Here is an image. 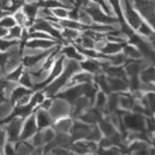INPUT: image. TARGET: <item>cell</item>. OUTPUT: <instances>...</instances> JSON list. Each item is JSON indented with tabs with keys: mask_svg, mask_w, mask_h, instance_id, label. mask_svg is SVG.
I'll return each mask as SVG.
<instances>
[{
	"mask_svg": "<svg viewBox=\"0 0 155 155\" xmlns=\"http://www.w3.org/2000/svg\"><path fill=\"white\" fill-rule=\"evenodd\" d=\"M79 69V64L75 61H68L64 72L63 73L62 75L58 78V79L56 80L51 85H49V87L45 89L47 96L49 97V96H53V94H55L57 91L62 87L63 85H65V83L68 81V78L74 74V72L78 71Z\"/></svg>",
	"mask_w": 155,
	"mask_h": 155,
	"instance_id": "obj_1",
	"label": "cell"
},
{
	"mask_svg": "<svg viewBox=\"0 0 155 155\" xmlns=\"http://www.w3.org/2000/svg\"><path fill=\"white\" fill-rule=\"evenodd\" d=\"M134 2L136 9L150 23V25H153V20H154L153 2L150 0H134Z\"/></svg>",
	"mask_w": 155,
	"mask_h": 155,
	"instance_id": "obj_2",
	"label": "cell"
},
{
	"mask_svg": "<svg viewBox=\"0 0 155 155\" xmlns=\"http://www.w3.org/2000/svg\"><path fill=\"white\" fill-rule=\"evenodd\" d=\"M6 123H9L6 128V133L9 136V141L15 142L18 139L19 133L22 126L23 118L14 117Z\"/></svg>",
	"mask_w": 155,
	"mask_h": 155,
	"instance_id": "obj_3",
	"label": "cell"
},
{
	"mask_svg": "<svg viewBox=\"0 0 155 155\" xmlns=\"http://www.w3.org/2000/svg\"><path fill=\"white\" fill-rule=\"evenodd\" d=\"M85 11L87 12L89 15L93 17V19L95 21H97V22L104 23V24H113V23H116L117 21V20L114 18L113 17H109L107 15H105L95 5L86 6L85 7Z\"/></svg>",
	"mask_w": 155,
	"mask_h": 155,
	"instance_id": "obj_4",
	"label": "cell"
},
{
	"mask_svg": "<svg viewBox=\"0 0 155 155\" xmlns=\"http://www.w3.org/2000/svg\"><path fill=\"white\" fill-rule=\"evenodd\" d=\"M125 13H126V17L128 19V21H129V23L133 28L138 29L139 27L141 25V23H142L140 17L134 11V10L131 6L130 2H129V0H125Z\"/></svg>",
	"mask_w": 155,
	"mask_h": 155,
	"instance_id": "obj_5",
	"label": "cell"
},
{
	"mask_svg": "<svg viewBox=\"0 0 155 155\" xmlns=\"http://www.w3.org/2000/svg\"><path fill=\"white\" fill-rule=\"evenodd\" d=\"M68 110L69 109L66 102L61 100H56L50 110V115L53 117L57 118L66 115Z\"/></svg>",
	"mask_w": 155,
	"mask_h": 155,
	"instance_id": "obj_6",
	"label": "cell"
},
{
	"mask_svg": "<svg viewBox=\"0 0 155 155\" xmlns=\"http://www.w3.org/2000/svg\"><path fill=\"white\" fill-rule=\"evenodd\" d=\"M91 129L82 123L75 122L72 128V140H75L81 138H87L90 133Z\"/></svg>",
	"mask_w": 155,
	"mask_h": 155,
	"instance_id": "obj_7",
	"label": "cell"
},
{
	"mask_svg": "<svg viewBox=\"0 0 155 155\" xmlns=\"http://www.w3.org/2000/svg\"><path fill=\"white\" fill-rule=\"evenodd\" d=\"M32 29L39 31H45L46 32H49L52 36L55 37L56 38L62 40V35H61V33L59 32L55 28H53L51 25H49V23L45 21H41V20H39V21H37L35 23V25L32 28Z\"/></svg>",
	"mask_w": 155,
	"mask_h": 155,
	"instance_id": "obj_8",
	"label": "cell"
},
{
	"mask_svg": "<svg viewBox=\"0 0 155 155\" xmlns=\"http://www.w3.org/2000/svg\"><path fill=\"white\" fill-rule=\"evenodd\" d=\"M64 57H61V58L59 59L58 61H57L56 63L55 67L53 69L52 71L51 74L49 75V78H47L45 81L42 82V83H40L38 84V85H36L35 87V89H42L45 86V85H47V84H49L50 81H52L53 79H54L57 75H59V74L61 73V71H62V68H63V62H64Z\"/></svg>",
	"mask_w": 155,
	"mask_h": 155,
	"instance_id": "obj_9",
	"label": "cell"
},
{
	"mask_svg": "<svg viewBox=\"0 0 155 155\" xmlns=\"http://www.w3.org/2000/svg\"><path fill=\"white\" fill-rule=\"evenodd\" d=\"M124 122L127 127L134 130H142V129H143V119L140 115L125 116Z\"/></svg>",
	"mask_w": 155,
	"mask_h": 155,
	"instance_id": "obj_10",
	"label": "cell"
},
{
	"mask_svg": "<svg viewBox=\"0 0 155 155\" xmlns=\"http://www.w3.org/2000/svg\"><path fill=\"white\" fill-rule=\"evenodd\" d=\"M81 94H83V88H82V85H80V86L78 85V86L65 91L64 93L59 95L58 97L64 99V100H68V102L74 103L78 98L81 97Z\"/></svg>",
	"mask_w": 155,
	"mask_h": 155,
	"instance_id": "obj_11",
	"label": "cell"
},
{
	"mask_svg": "<svg viewBox=\"0 0 155 155\" xmlns=\"http://www.w3.org/2000/svg\"><path fill=\"white\" fill-rule=\"evenodd\" d=\"M35 115H31L29 119L26 121L24 130L21 136V140H25L29 138L30 136H32L36 132V124H35Z\"/></svg>",
	"mask_w": 155,
	"mask_h": 155,
	"instance_id": "obj_12",
	"label": "cell"
},
{
	"mask_svg": "<svg viewBox=\"0 0 155 155\" xmlns=\"http://www.w3.org/2000/svg\"><path fill=\"white\" fill-rule=\"evenodd\" d=\"M53 50H54V48H53V49L49 50V51L38 53V54H36V55L34 56H30V57H25V59H24V64L26 67L33 66V65H35L38 62H39L40 61H42V59L45 58V57H47L48 54H49V53L53 52Z\"/></svg>",
	"mask_w": 155,
	"mask_h": 155,
	"instance_id": "obj_13",
	"label": "cell"
},
{
	"mask_svg": "<svg viewBox=\"0 0 155 155\" xmlns=\"http://www.w3.org/2000/svg\"><path fill=\"white\" fill-rule=\"evenodd\" d=\"M56 42L50 40H42V38L39 39H35L33 41L28 42L26 44L27 48L28 49H38V48H42V49H46V48L52 47Z\"/></svg>",
	"mask_w": 155,
	"mask_h": 155,
	"instance_id": "obj_14",
	"label": "cell"
},
{
	"mask_svg": "<svg viewBox=\"0 0 155 155\" xmlns=\"http://www.w3.org/2000/svg\"><path fill=\"white\" fill-rule=\"evenodd\" d=\"M108 83L110 85L111 90L123 91L127 89V84L125 83V81L119 78H109Z\"/></svg>",
	"mask_w": 155,
	"mask_h": 155,
	"instance_id": "obj_15",
	"label": "cell"
},
{
	"mask_svg": "<svg viewBox=\"0 0 155 155\" xmlns=\"http://www.w3.org/2000/svg\"><path fill=\"white\" fill-rule=\"evenodd\" d=\"M37 122H38V129H43L51 124V117H49L47 112L40 110L37 114Z\"/></svg>",
	"mask_w": 155,
	"mask_h": 155,
	"instance_id": "obj_16",
	"label": "cell"
},
{
	"mask_svg": "<svg viewBox=\"0 0 155 155\" xmlns=\"http://www.w3.org/2000/svg\"><path fill=\"white\" fill-rule=\"evenodd\" d=\"M28 94H31V91L25 89V88L18 87L17 89H13L12 91L11 97H10V104H12V106H13L24 96Z\"/></svg>",
	"mask_w": 155,
	"mask_h": 155,
	"instance_id": "obj_17",
	"label": "cell"
},
{
	"mask_svg": "<svg viewBox=\"0 0 155 155\" xmlns=\"http://www.w3.org/2000/svg\"><path fill=\"white\" fill-rule=\"evenodd\" d=\"M104 68H105V71L107 72L108 74H110L113 77L119 78H121L124 81H127L126 74H125V71L123 70L122 68H119V67H107L104 65Z\"/></svg>",
	"mask_w": 155,
	"mask_h": 155,
	"instance_id": "obj_18",
	"label": "cell"
},
{
	"mask_svg": "<svg viewBox=\"0 0 155 155\" xmlns=\"http://www.w3.org/2000/svg\"><path fill=\"white\" fill-rule=\"evenodd\" d=\"M125 46V44L121 42V43H108L107 45L105 46H103L101 48V51L104 53V54H113V53H116L117 52L120 51L121 48Z\"/></svg>",
	"mask_w": 155,
	"mask_h": 155,
	"instance_id": "obj_19",
	"label": "cell"
},
{
	"mask_svg": "<svg viewBox=\"0 0 155 155\" xmlns=\"http://www.w3.org/2000/svg\"><path fill=\"white\" fill-rule=\"evenodd\" d=\"M100 112L97 110H92L88 111L87 113H85L84 115H81L80 117L84 122L86 123H95L96 121H98L100 119Z\"/></svg>",
	"mask_w": 155,
	"mask_h": 155,
	"instance_id": "obj_20",
	"label": "cell"
},
{
	"mask_svg": "<svg viewBox=\"0 0 155 155\" xmlns=\"http://www.w3.org/2000/svg\"><path fill=\"white\" fill-rule=\"evenodd\" d=\"M92 79V76L89 73H81L79 74L74 76L69 82V85H74L76 83H81V82H89Z\"/></svg>",
	"mask_w": 155,
	"mask_h": 155,
	"instance_id": "obj_21",
	"label": "cell"
},
{
	"mask_svg": "<svg viewBox=\"0 0 155 155\" xmlns=\"http://www.w3.org/2000/svg\"><path fill=\"white\" fill-rule=\"evenodd\" d=\"M74 102H75V109L74 111V115H78L81 110L88 106L89 100L88 97H80L78 98Z\"/></svg>",
	"mask_w": 155,
	"mask_h": 155,
	"instance_id": "obj_22",
	"label": "cell"
},
{
	"mask_svg": "<svg viewBox=\"0 0 155 155\" xmlns=\"http://www.w3.org/2000/svg\"><path fill=\"white\" fill-rule=\"evenodd\" d=\"M61 53L67 55L68 57H70V58L76 60V61H82L83 60V57L80 55L79 53H78L75 49H74V48L72 47V46H68V47L64 48V49L61 51Z\"/></svg>",
	"mask_w": 155,
	"mask_h": 155,
	"instance_id": "obj_23",
	"label": "cell"
},
{
	"mask_svg": "<svg viewBox=\"0 0 155 155\" xmlns=\"http://www.w3.org/2000/svg\"><path fill=\"white\" fill-rule=\"evenodd\" d=\"M71 127V121L69 119H64L61 120L60 122L57 123L55 129L58 133H64L70 129Z\"/></svg>",
	"mask_w": 155,
	"mask_h": 155,
	"instance_id": "obj_24",
	"label": "cell"
},
{
	"mask_svg": "<svg viewBox=\"0 0 155 155\" xmlns=\"http://www.w3.org/2000/svg\"><path fill=\"white\" fill-rule=\"evenodd\" d=\"M80 65L83 69L86 70L87 71L93 72V73H96L100 69V66L98 64L93 61H84V62H81Z\"/></svg>",
	"mask_w": 155,
	"mask_h": 155,
	"instance_id": "obj_25",
	"label": "cell"
},
{
	"mask_svg": "<svg viewBox=\"0 0 155 155\" xmlns=\"http://www.w3.org/2000/svg\"><path fill=\"white\" fill-rule=\"evenodd\" d=\"M15 19L13 17H8L7 15L2 17L0 19V27L4 28H11L16 25Z\"/></svg>",
	"mask_w": 155,
	"mask_h": 155,
	"instance_id": "obj_26",
	"label": "cell"
},
{
	"mask_svg": "<svg viewBox=\"0 0 155 155\" xmlns=\"http://www.w3.org/2000/svg\"><path fill=\"white\" fill-rule=\"evenodd\" d=\"M16 148H17V153H23V154L31 153L33 150L32 147L26 142H22L17 143V146H16Z\"/></svg>",
	"mask_w": 155,
	"mask_h": 155,
	"instance_id": "obj_27",
	"label": "cell"
},
{
	"mask_svg": "<svg viewBox=\"0 0 155 155\" xmlns=\"http://www.w3.org/2000/svg\"><path fill=\"white\" fill-rule=\"evenodd\" d=\"M21 32H22V31H21V28L15 25V26L13 27V28H11L10 29L7 35H6L4 38L7 40H13L17 38H20L21 36Z\"/></svg>",
	"mask_w": 155,
	"mask_h": 155,
	"instance_id": "obj_28",
	"label": "cell"
},
{
	"mask_svg": "<svg viewBox=\"0 0 155 155\" xmlns=\"http://www.w3.org/2000/svg\"><path fill=\"white\" fill-rule=\"evenodd\" d=\"M100 126L101 130L104 132V133L106 136H110L112 134L114 133V130L113 126L111 125L110 122H108L107 121H100Z\"/></svg>",
	"mask_w": 155,
	"mask_h": 155,
	"instance_id": "obj_29",
	"label": "cell"
},
{
	"mask_svg": "<svg viewBox=\"0 0 155 155\" xmlns=\"http://www.w3.org/2000/svg\"><path fill=\"white\" fill-rule=\"evenodd\" d=\"M141 78H142L143 81H144L146 83H148L149 81H153V78H154V70H153V67L143 71V73L141 74Z\"/></svg>",
	"mask_w": 155,
	"mask_h": 155,
	"instance_id": "obj_30",
	"label": "cell"
},
{
	"mask_svg": "<svg viewBox=\"0 0 155 155\" xmlns=\"http://www.w3.org/2000/svg\"><path fill=\"white\" fill-rule=\"evenodd\" d=\"M16 44H17L16 40H7L0 38V51H6Z\"/></svg>",
	"mask_w": 155,
	"mask_h": 155,
	"instance_id": "obj_31",
	"label": "cell"
},
{
	"mask_svg": "<svg viewBox=\"0 0 155 155\" xmlns=\"http://www.w3.org/2000/svg\"><path fill=\"white\" fill-rule=\"evenodd\" d=\"M140 65L138 62H133V61H130L129 64L126 68L127 73L130 76L136 75L137 73L140 71Z\"/></svg>",
	"mask_w": 155,
	"mask_h": 155,
	"instance_id": "obj_32",
	"label": "cell"
},
{
	"mask_svg": "<svg viewBox=\"0 0 155 155\" xmlns=\"http://www.w3.org/2000/svg\"><path fill=\"white\" fill-rule=\"evenodd\" d=\"M37 6H38L37 5L28 4V5H25V7H24V12L31 20H32L35 17L36 12H37Z\"/></svg>",
	"mask_w": 155,
	"mask_h": 155,
	"instance_id": "obj_33",
	"label": "cell"
},
{
	"mask_svg": "<svg viewBox=\"0 0 155 155\" xmlns=\"http://www.w3.org/2000/svg\"><path fill=\"white\" fill-rule=\"evenodd\" d=\"M23 74V66L21 65L19 68H17L15 71L12 73H10L6 75V78L9 81H18L21 78V74Z\"/></svg>",
	"mask_w": 155,
	"mask_h": 155,
	"instance_id": "obj_34",
	"label": "cell"
},
{
	"mask_svg": "<svg viewBox=\"0 0 155 155\" xmlns=\"http://www.w3.org/2000/svg\"><path fill=\"white\" fill-rule=\"evenodd\" d=\"M110 3H111L112 6L114 7V10H115V13H117V17L119 18L120 21H121V25L125 24V21H124V18H123L122 13H121V6H120L119 1L118 0H110Z\"/></svg>",
	"mask_w": 155,
	"mask_h": 155,
	"instance_id": "obj_35",
	"label": "cell"
},
{
	"mask_svg": "<svg viewBox=\"0 0 155 155\" xmlns=\"http://www.w3.org/2000/svg\"><path fill=\"white\" fill-rule=\"evenodd\" d=\"M97 82L100 85V87L102 88L103 90L104 91V93H110V92L111 91L110 85L107 81V80L105 79V78H104V75H99L97 77Z\"/></svg>",
	"mask_w": 155,
	"mask_h": 155,
	"instance_id": "obj_36",
	"label": "cell"
},
{
	"mask_svg": "<svg viewBox=\"0 0 155 155\" xmlns=\"http://www.w3.org/2000/svg\"><path fill=\"white\" fill-rule=\"evenodd\" d=\"M125 52L127 55H129L132 58H139V57H141L140 52L136 50V48L133 47V46H129V45L125 46Z\"/></svg>",
	"mask_w": 155,
	"mask_h": 155,
	"instance_id": "obj_37",
	"label": "cell"
},
{
	"mask_svg": "<svg viewBox=\"0 0 155 155\" xmlns=\"http://www.w3.org/2000/svg\"><path fill=\"white\" fill-rule=\"evenodd\" d=\"M20 82H21V84H22V85H25L26 87H33L30 76H29L28 74L26 73V72H25V73H23V74H21V78H20Z\"/></svg>",
	"mask_w": 155,
	"mask_h": 155,
	"instance_id": "obj_38",
	"label": "cell"
},
{
	"mask_svg": "<svg viewBox=\"0 0 155 155\" xmlns=\"http://www.w3.org/2000/svg\"><path fill=\"white\" fill-rule=\"evenodd\" d=\"M118 103V96L117 94H111L109 99V102H108V108L109 110H114L116 109Z\"/></svg>",
	"mask_w": 155,
	"mask_h": 155,
	"instance_id": "obj_39",
	"label": "cell"
},
{
	"mask_svg": "<svg viewBox=\"0 0 155 155\" xmlns=\"http://www.w3.org/2000/svg\"><path fill=\"white\" fill-rule=\"evenodd\" d=\"M110 61L114 65H120L122 63L126 61V57L123 54H117V55L111 56L110 57Z\"/></svg>",
	"mask_w": 155,
	"mask_h": 155,
	"instance_id": "obj_40",
	"label": "cell"
},
{
	"mask_svg": "<svg viewBox=\"0 0 155 155\" xmlns=\"http://www.w3.org/2000/svg\"><path fill=\"white\" fill-rule=\"evenodd\" d=\"M120 104H121V107L125 109H129L133 107V101L132 98L129 97H122L120 98Z\"/></svg>",
	"mask_w": 155,
	"mask_h": 155,
	"instance_id": "obj_41",
	"label": "cell"
},
{
	"mask_svg": "<svg viewBox=\"0 0 155 155\" xmlns=\"http://www.w3.org/2000/svg\"><path fill=\"white\" fill-rule=\"evenodd\" d=\"M9 56H10L9 51L5 52V53L3 51H0V68L2 69V72H3L4 67H5L6 62H7Z\"/></svg>",
	"mask_w": 155,
	"mask_h": 155,
	"instance_id": "obj_42",
	"label": "cell"
},
{
	"mask_svg": "<svg viewBox=\"0 0 155 155\" xmlns=\"http://www.w3.org/2000/svg\"><path fill=\"white\" fill-rule=\"evenodd\" d=\"M63 36H64L65 38H68V39H74L78 36V32L74 29L71 28H67L64 30V33H63Z\"/></svg>",
	"mask_w": 155,
	"mask_h": 155,
	"instance_id": "obj_43",
	"label": "cell"
},
{
	"mask_svg": "<svg viewBox=\"0 0 155 155\" xmlns=\"http://www.w3.org/2000/svg\"><path fill=\"white\" fill-rule=\"evenodd\" d=\"M139 29H140V33H142L143 35H153V31H151V29L147 25H146L145 23L142 22L140 26L139 27Z\"/></svg>",
	"mask_w": 155,
	"mask_h": 155,
	"instance_id": "obj_44",
	"label": "cell"
},
{
	"mask_svg": "<svg viewBox=\"0 0 155 155\" xmlns=\"http://www.w3.org/2000/svg\"><path fill=\"white\" fill-rule=\"evenodd\" d=\"M6 136V130L0 127V153L3 152V148H4V146H5Z\"/></svg>",
	"mask_w": 155,
	"mask_h": 155,
	"instance_id": "obj_45",
	"label": "cell"
},
{
	"mask_svg": "<svg viewBox=\"0 0 155 155\" xmlns=\"http://www.w3.org/2000/svg\"><path fill=\"white\" fill-rule=\"evenodd\" d=\"M54 138V133L52 129H47L43 133V140L44 143H49Z\"/></svg>",
	"mask_w": 155,
	"mask_h": 155,
	"instance_id": "obj_46",
	"label": "cell"
},
{
	"mask_svg": "<svg viewBox=\"0 0 155 155\" xmlns=\"http://www.w3.org/2000/svg\"><path fill=\"white\" fill-rule=\"evenodd\" d=\"M53 12L56 16L59 17H66L68 16V12L61 7H56Z\"/></svg>",
	"mask_w": 155,
	"mask_h": 155,
	"instance_id": "obj_47",
	"label": "cell"
},
{
	"mask_svg": "<svg viewBox=\"0 0 155 155\" xmlns=\"http://www.w3.org/2000/svg\"><path fill=\"white\" fill-rule=\"evenodd\" d=\"M15 21L16 22L19 23L21 25H25L26 23V18H25V15L23 14L21 12H17L15 14Z\"/></svg>",
	"mask_w": 155,
	"mask_h": 155,
	"instance_id": "obj_48",
	"label": "cell"
},
{
	"mask_svg": "<svg viewBox=\"0 0 155 155\" xmlns=\"http://www.w3.org/2000/svg\"><path fill=\"white\" fill-rule=\"evenodd\" d=\"M106 102V97L103 93H99L97 95V107H102Z\"/></svg>",
	"mask_w": 155,
	"mask_h": 155,
	"instance_id": "obj_49",
	"label": "cell"
},
{
	"mask_svg": "<svg viewBox=\"0 0 155 155\" xmlns=\"http://www.w3.org/2000/svg\"><path fill=\"white\" fill-rule=\"evenodd\" d=\"M146 149V144L142 142H136L130 147V150H140Z\"/></svg>",
	"mask_w": 155,
	"mask_h": 155,
	"instance_id": "obj_50",
	"label": "cell"
},
{
	"mask_svg": "<svg viewBox=\"0 0 155 155\" xmlns=\"http://www.w3.org/2000/svg\"><path fill=\"white\" fill-rule=\"evenodd\" d=\"M132 79H131V88L133 90H136L140 87V81H139L137 75H133L131 76Z\"/></svg>",
	"mask_w": 155,
	"mask_h": 155,
	"instance_id": "obj_51",
	"label": "cell"
},
{
	"mask_svg": "<svg viewBox=\"0 0 155 155\" xmlns=\"http://www.w3.org/2000/svg\"><path fill=\"white\" fill-rule=\"evenodd\" d=\"M44 143L43 133H37L34 137V144L35 146H41Z\"/></svg>",
	"mask_w": 155,
	"mask_h": 155,
	"instance_id": "obj_52",
	"label": "cell"
},
{
	"mask_svg": "<svg viewBox=\"0 0 155 155\" xmlns=\"http://www.w3.org/2000/svg\"><path fill=\"white\" fill-rule=\"evenodd\" d=\"M28 38H48V39H50V36L46 35L45 34H42V33L40 32H35L31 33L30 35H28Z\"/></svg>",
	"mask_w": 155,
	"mask_h": 155,
	"instance_id": "obj_53",
	"label": "cell"
},
{
	"mask_svg": "<svg viewBox=\"0 0 155 155\" xmlns=\"http://www.w3.org/2000/svg\"><path fill=\"white\" fill-rule=\"evenodd\" d=\"M3 152H5L6 154H13V153H15V150H13V147L10 145V143L5 144L3 148Z\"/></svg>",
	"mask_w": 155,
	"mask_h": 155,
	"instance_id": "obj_54",
	"label": "cell"
},
{
	"mask_svg": "<svg viewBox=\"0 0 155 155\" xmlns=\"http://www.w3.org/2000/svg\"><path fill=\"white\" fill-rule=\"evenodd\" d=\"M93 1H95L96 2L100 4V6L104 8V10H105V12H106L107 14H110V10H109V7H108V6L106 4V2H104V0H93Z\"/></svg>",
	"mask_w": 155,
	"mask_h": 155,
	"instance_id": "obj_55",
	"label": "cell"
},
{
	"mask_svg": "<svg viewBox=\"0 0 155 155\" xmlns=\"http://www.w3.org/2000/svg\"><path fill=\"white\" fill-rule=\"evenodd\" d=\"M110 145H112V143L110 139H104L100 142V147H110Z\"/></svg>",
	"mask_w": 155,
	"mask_h": 155,
	"instance_id": "obj_56",
	"label": "cell"
},
{
	"mask_svg": "<svg viewBox=\"0 0 155 155\" xmlns=\"http://www.w3.org/2000/svg\"><path fill=\"white\" fill-rule=\"evenodd\" d=\"M8 32H9V30L7 28H2L0 27V38H4L7 35Z\"/></svg>",
	"mask_w": 155,
	"mask_h": 155,
	"instance_id": "obj_57",
	"label": "cell"
},
{
	"mask_svg": "<svg viewBox=\"0 0 155 155\" xmlns=\"http://www.w3.org/2000/svg\"><path fill=\"white\" fill-rule=\"evenodd\" d=\"M53 153H57V154H65V153H68L67 150H64L63 148H57L56 147L55 150H53Z\"/></svg>",
	"mask_w": 155,
	"mask_h": 155,
	"instance_id": "obj_58",
	"label": "cell"
},
{
	"mask_svg": "<svg viewBox=\"0 0 155 155\" xmlns=\"http://www.w3.org/2000/svg\"><path fill=\"white\" fill-rule=\"evenodd\" d=\"M50 105H51V100H47L42 103V105L40 106V107H42V108H44V109H48V108L50 107Z\"/></svg>",
	"mask_w": 155,
	"mask_h": 155,
	"instance_id": "obj_59",
	"label": "cell"
},
{
	"mask_svg": "<svg viewBox=\"0 0 155 155\" xmlns=\"http://www.w3.org/2000/svg\"><path fill=\"white\" fill-rule=\"evenodd\" d=\"M147 122H148V126H149V129H151L152 130V129L154 128V123H153V119L148 120Z\"/></svg>",
	"mask_w": 155,
	"mask_h": 155,
	"instance_id": "obj_60",
	"label": "cell"
},
{
	"mask_svg": "<svg viewBox=\"0 0 155 155\" xmlns=\"http://www.w3.org/2000/svg\"><path fill=\"white\" fill-rule=\"evenodd\" d=\"M2 73H3V72H2V69H1V68H0V78H1V76H2Z\"/></svg>",
	"mask_w": 155,
	"mask_h": 155,
	"instance_id": "obj_61",
	"label": "cell"
},
{
	"mask_svg": "<svg viewBox=\"0 0 155 155\" xmlns=\"http://www.w3.org/2000/svg\"><path fill=\"white\" fill-rule=\"evenodd\" d=\"M84 1H86V0H84Z\"/></svg>",
	"mask_w": 155,
	"mask_h": 155,
	"instance_id": "obj_62",
	"label": "cell"
}]
</instances>
